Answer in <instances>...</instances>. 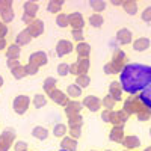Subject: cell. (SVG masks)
Listing matches in <instances>:
<instances>
[{
	"label": "cell",
	"mask_w": 151,
	"mask_h": 151,
	"mask_svg": "<svg viewBox=\"0 0 151 151\" xmlns=\"http://www.w3.org/2000/svg\"><path fill=\"white\" fill-rule=\"evenodd\" d=\"M151 83V67L144 64H127L119 73V86L127 94L142 92Z\"/></svg>",
	"instance_id": "6da1fadb"
},
{
	"label": "cell",
	"mask_w": 151,
	"mask_h": 151,
	"mask_svg": "<svg viewBox=\"0 0 151 151\" xmlns=\"http://www.w3.org/2000/svg\"><path fill=\"white\" fill-rule=\"evenodd\" d=\"M142 20L144 21H151V8H147L142 14Z\"/></svg>",
	"instance_id": "4fadbf2b"
},
{
	"label": "cell",
	"mask_w": 151,
	"mask_h": 151,
	"mask_svg": "<svg viewBox=\"0 0 151 151\" xmlns=\"http://www.w3.org/2000/svg\"><path fill=\"white\" fill-rule=\"evenodd\" d=\"M80 83H82L83 86H86V85H88V77H82V79H80Z\"/></svg>",
	"instance_id": "2e32d148"
},
{
	"label": "cell",
	"mask_w": 151,
	"mask_h": 151,
	"mask_svg": "<svg viewBox=\"0 0 151 151\" xmlns=\"http://www.w3.org/2000/svg\"><path fill=\"white\" fill-rule=\"evenodd\" d=\"M71 50H73L71 42H68V41H59V45H58V53H59V55L70 53Z\"/></svg>",
	"instance_id": "5b68a950"
},
{
	"label": "cell",
	"mask_w": 151,
	"mask_h": 151,
	"mask_svg": "<svg viewBox=\"0 0 151 151\" xmlns=\"http://www.w3.org/2000/svg\"><path fill=\"white\" fill-rule=\"evenodd\" d=\"M125 147H130V148H134V147H137L139 145V141L136 139V137H133V136H130V137H125L124 139V142H122Z\"/></svg>",
	"instance_id": "52a82bcc"
},
{
	"label": "cell",
	"mask_w": 151,
	"mask_h": 151,
	"mask_svg": "<svg viewBox=\"0 0 151 151\" xmlns=\"http://www.w3.org/2000/svg\"><path fill=\"white\" fill-rule=\"evenodd\" d=\"M147 151H151V148H148V150H147Z\"/></svg>",
	"instance_id": "d6986e66"
},
{
	"label": "cell",
	"mask_w": 151,
	"mask_h": 151,
	"mask_svg": "<svg viewBox=\"0 0 151 151\" xmlns=\"http://www.w3.org/2000/svg\"><path fill=\"white\" fill-rule=\"evenodd\" d=\"M139 100L144 103V106H145L148 110H151V83L139 94Z\"/></svg>",
	"instance_id": "7a4b0ae2"
},
{
	"label": "cell",
	"mask_w": 151,
	"mask_h": 151,
	"mask_svg": "<svg viewBox=\"0 0 151 151\" xmlns=\"http://www.w3.org/2000/svg\"><path fill=\"white\" fill-rule=\"evenodd\" d=\"M59 151H68V150H59Z\"/></svg>",
	"instance_id": "ac0fdd59"
},
{
	"label": "cell",
	"mask_w": 151,
	"mask_h": 151,
	"mask_svg": "<svg viewBox=\"0 0 151 151\" xmlns=\"http://www.w3.org/2000/svg\"><path fill=\"white\" fill-rule=\"evenodd\" d=\"M121 86L119 85H115V83H112L110 85V95L115 98V100H119L121 98Z\"/></svg>",
	"instance_id": "8992f818"
},
{
	"label": "cell",
	"mask_w": 151,
	"mask_h": 151,
	"mask_svg": "<svg viewBox=\"0 0 151 151\" xmlns=\"http://www.w3.org/2000/svg\"><path fill=\"white\" fill-rule=\"evenodd\" d=\"M74 36L77 38V40H82V32H77V30H74Z\"/></svg>",
	"instance_id": "9a60e30c"
},
{
	"label": "cell",
	"mask_w": 151,
	"mask_h": 151,
	"mask_svg": "<svg viewBox=\"0 0 151 151\" xmlns=\"http://www.w3.org/2000/svg\"><path fill=\"white\" fill-rule=\"evenodd\" d=\"M44 103H45V98L44 97H41V95H36L35 97V106L36 107H41Z\"/></svg>",
	"instance_id": "7c38bea8"
},
{
	"label": "cell",
	"mask_w": 151,
	"mask_h": 151,
	"mask_svg": "<svg viewBox=\"0 0 151 151\" xmlns=\"http://www.w3.org/2000/svg\"><path fill=\"white\" fill-rule=\"evenodd\" d=\"M91 24H92V26H95V27H100L103 24V18L100 17V15H92L91 17Z\"/></svg>",
	"instance_id": "ba28073f"
},
{
	"label": "cell",
	"mask_w": 151,
	"mask_h": 151,
	"mask_svg": "<svg viewBox=\"0 0 151 151\" xmlns=\"http://www.w3.org/2000/svg\"><path fill=\"white\" fill-rule=\"evenodd\" d=\"M70 73V67L67 65V64H60L59 65V74L60 76H65V74H68Z\"/></svg>",
	"instance_id": "30bf717a"
},
{
	"label": "cell",
	"mask_w": 151,
	"mask_h": 151,
	"mask_svg": "<svg viewBox=\"0 0 151 151\" xmlns=\"http://www.w3.org/2000/svg\"><path fill=\"white\" fill-rule=\"evenodd\" d=\"M116 40L121 42V44H127L132 41V32L129 29H121L116 35Z\"/></svg>",
	"instance_id": "3957f363"
},
{
	"label": "cell",
	"mask_w": 151,
	"mask_h": 151,
	"mask_svg": "<svg viewBox=\"0 0 151 151\" xmlns=\"http://www.w3.org/2000/svg\"><path fill=\"white\" fill-rule=\"evenodd\" d=\"M150 45V41L147 40V38H139L137 41H134V45L133 48L136 50V52H144V50H147Z\"/></svg>",
	"instance_id": "277c9868"
},
{
	"label": "cell",
	"mask_w": 151,
	"mask_h": 151,
	"mask_svg": "<svg viewBox=\"0 0 151 151\" xmlns=\"http://www.w3.org/2000/svg\"><path fill=\"white\" fill-rule=\"evenodd\" d=\"M68 92H70V95H73V97H77V95H80V88H77V86H70V88H68Z\"/></svg>",
	"instance_id": "9c48e42d"
},
{
	"label": "cell",
	"mask_w": 151,
	"mask_h": 151,
	"mask_svg": "<svg viewBox=\"0 0 151 151\" xmlns=\"http://www.w3.org/2000/svg\"><path fill=\"white\" fill-rule=\"evenodd\" d=\"M110 137H112V139H119V137H121V129H113Z\"/></svg>",
	"instance_id": "5bb4252c"
},
{
	"label": "cell",
	"mask_w": 151,
	"mask_h": 151,
	"mask_svg": "<svg viewBox=\"0 0 151 151\" xmlns=\"http://www.w3.org/2000/svg\"><path fill=\"white\" fill-rule=\"evenodd\" d=\"M106 104H107V107H112V104H113V101H112V100H110V97L106 100Z\"/></svg>",
	"instance_id": "e0dca14e"
},
{
	"label": "cell",
	"mask_w": 151,
	"mask_h": 151,
	"mask_svg": "<svg viewBox=\"0 0 151 151\" xmlns=\"http://www.w3.org/2000/svg\"><path fill=\"white\" fill-rule=\"evenodd\" d=\"M91 6H94L95 11H103L104 6H106V3L104 2H91Z\"/></svg>",
	"instance_id": "8fae6325"
}]
</instances>
